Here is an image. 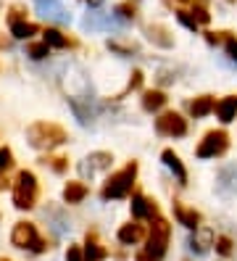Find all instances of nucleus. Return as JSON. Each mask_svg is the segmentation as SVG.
<instances>
[{"instance_id":"7ed1b4c3","label":"nucleus","mask_w":237,"mask_h":261,"mask_svg":"<svg viewBox=\"0 0 237 261\" xmlns=\"http://www.w3.org/2000/svg\"><path fill=\"white\" fill-rule=\"evenodd\" d=\"M35 203H37V177L27 172V169H21L13 182V206L21 211H29V208H35Z\"/></svg>"},{"instance_id":"20e7f679","label":"nucleus","mask_w":237,"mask_h":261,"mask_svg":"<svg viewBox=\"0 0 237 261\" xmlns=\"http://www.w3.org/2000/svg\"><path fill=\"white\" fill-rule=\"evenodd\" d=\"M150 222H153V224H150V232H148V245H145V251L161 261V258L166 256L169 240H171V224H169L164 217H153Z\"/></svg>"},{"instance_id":"4468645a","label":"nucleus","mask_w":237,"mask_h":261,"mask_svg":"<svg viewBox=\"0 0 237 261\" xmlns=\"http://www.w3.org/2000/svg\"><path fill=\"white\" fill-rule=\"evenodd\" d=\"M216 116L224 121V124H229V121H234L237 119V95H227V98H221L219 103H216Z\"/></svg>"},{"instance_id":"cd10ccee","label":"nucleus","mask_w":237,"mask_h":261,"mask_svg":"<svg viewBox=\"0 0 237 261\" xmlns=\"http://www.w3.org/2000/svg\"><path fill=\"white\" fill-rule=\"evenodd\" d=\"M11 166H13V153H11V148H0V174L8 172Z\"/></svg>"},{"instance_id":"5701e85b","label":"nucleus","mask_w":237,"mask_h":261,"mask_svg":"<svg viewBox=\"0 0 237 261\" xmlns=\"http://www.w3.org/2000/svg\"><path fill=\"white\" fill-rule=\"evenodd\" d=\"M27 53H29L32 58H35V61H42V58L50 56V45H47L45 40H42V42H32L29 48H27Z\"/></svg>"},{"instance_id":"a878e982","label":"nucleus","mask_w":237,"mask_h":261,"mask_svg":"<svg viewBox=\"0 0 237 261\" xmlns=\"http://www.w3.org/2000/svg\"><path fill=\"white\" fill-rule=\"evenodd\" d=\"M214 245H216V253H221V256H232V238H227V235H219L216 240H214Z\"/></svg>"},{"instance_id":"473e14b6","label":"nucleus","mask_w":237,"mask_h":261,"mask_svg":"<svg viewBox=\"0 0 237 261\" xmlns=\"http://www.w3.org/2000/svg\"><path fill=\"white\" fill-rule=\"evenodd\" d=\"M229 35L232 32H208V35H205V40H208L211 45H219V42H227Z\"/></svg>"},{"instance_id":"f3484780","label":"nucleus","mask_w":237,"mask_h":261,"mask_svg":"<svg viewBox=\"0 0 237 261\" xmlns=\"http://www.w3.org/2000/svg\"><path fill=\"white\" fill-rule=\"evenodd\" d=\"M87 198V185L85 182H66V188H63V201L66 203H82Z\"/></svg>"},{"instance_id":"393cba45","label":"nucleus","mask_w":237,"mask_h":261,"mask_svg":"<svg viewBox=\"0 0 237 261\" xmlns=\"http://www.w3.org/2000/svg\"><path fill=\"white\" fill-rule=\"evenodd\" d=\"M114 13H119V19H124V21H132V19L137 16V8H135L132 0H126V3H119V6L114 8Z\"/></svg>"},{"instance_id":"6e6552de","label":"nucleus","mask_w":237,"mask_h":261,"mask_svg":"<svg viewBox=\"0 0 237 261\" xmlns=\"http://www.w3.org/2000/svg\"><path fill=\"white\" fill-rule=\"evenodd\" d=\"M37 6V13L40 16H45L47 21H56V24H69V11L66 6L61 3V0H35Z\"/></svg>"},{"instance_id":"1a4fd4ad","label":"nucleus","mask_w":237,"mask_h":261,"mask_svg":"<svg viewBox=\"0 0 237 261\" xmlns=\"http://www.w3.org/2000/svg\"><path fill=\"white\" fill-rule=\"evenodd\" d=\"M174 217H177V222H179L182 227H187V229H198L200 222H203L200 211L190 208V206H185V203H179V201H174Z\"/></svg>"},{"instance_id":"b1692460","label":"nucleus","mask_w":237,"mask_h":261,"mask_svg":"<svg viewBox=\"0 0 237 261\" xmlns=\"http://www.w3.org/2000/svg\"><path fill=\"white\" fill-rule=\"evenodd\" d=\"M108 50H116L121 56H132V53H137V45L135 42H121V40H108Z\"/></svg>"},{"instance_id":"7c9ffc66","label":"nucleus","mask_w":237,"mask_h":261,"mask_svg":"<svg viewBox=\"0 0 237 261\" xmlns=\"http://www.w3.org/2000/svg\"><path fill=\"white\" fill-rule=\"evenodd\" d=\"M66 261H85V251L79 248V245H69V251H66Z\"/></svg>"},{"instance_id":"9b49d317","label":"nucleus","mask_w":237,"mask_h":261,"mask_svg":"<svg viewBox=\"0 0 237 261\" xmlns=\"http://www.w3.org/2000/svg\"><path fill=\"white\" fill-rule=\"evenodd\" d=\"M111 161H114V156H111V153H106V150L90 153V156L85 159V164H82V172L92 177V174L103 172V169H108V166H111Z\"/></svg>"},{"instance_id":"412c9836","label":"nucleus","mask_w":237,"mask_h":261,"mask_svg":"<svg viewBox=\"0 0 237 261\" xmlns=\"http://www.w3.org/2000/svg\"><path fill=\"white\" fill-rule=\"evenodd\" d=\"M11 35L19 40H27L32 35H37V24H32L27 19H16V21H11Z\"/></svg>"},{"instance_id":"2eb2a0df","label":"nucleus","mask_w":237,"mask_h":261,"mask_svg":"<svg viewBox=\"0 0 237 261\" xmlns=\"http://www.w3.org/2000/svg\"><path fill=\"white\" fill-rule=\"evenodd\" d=\"M161 161L171 169V172L174 174H177V179L182 182V185H185V182H187V169H185V164H182V159L177 156V153H174L171 148H166L164 153H161Z\"/></svg>"},{"instance_id":"dca6fc26","label":"nucleus","mask_w":237,"mask_h":261,"mask_svg":"<svg viewBox=\"0 0 237 261\" xmlns=\"http://www.w3.org/2000/svg\"><path fill=\"white\" fill-rule=\"evenodd\" d=\"M166 93L164 90H145L142 93V109L145 111H161L164 106H166Z\"/></svg>"},{"instance_id":"c756f323","label":"nucleus","mask_w":237,"mask_h":261,"mask_svg":"<svg viewBox=\"0 0 237 261\" xmlns=\"http://www.w3.org/2000/svg\"><path fill=\"white\" fill-rule=\"evenodd\" d=\"M169 6H190V8H198V6H203V8H208V0H166Z\"/></svg>"},{"instance_id":"c9c22d12","label":"nucleus","mask_w":237,"mask_h":261,"mask_svg":"<svg viewBox=\"0 0 237 261\" xmlns=\"http://www.w3.org/2000/svg\"><path fill=\"white\" fill-rule=\"evenodd\" d=\"M82 3H87V6H92V8H95V6H100L103 0H82Z\"/></svg>"},{"instance_id":"aec40b11","label":"nucleus","mask_w":237,"mask_h":261,"mask_svg":"<svg viewBox=\"0 0 237 261\" xmlns=\"http://www.w3.org/2000/svg\"><path fill=\"white\" fill-rule=\"evenodd\" d=\"M142 235H145V229H142V224H124L119 229V240L124 245H135L142 240Z\"/></svg>"},{"instance_id":"c85d7f7f","label":"nucleus","mask_w":237,"mask_h":261,"mask_svg":"<svg viewBox=\"0 0 237 261\" xmlns=\"http://www.w3.org/2000/svg\"><path fill=\"white\" fill-rule=\"evenodd\" d=\"M42 164H50L53 166V172H66V166H69V159H63V156H50V159H45Z\"/></svg>"},{"instance_id":"e433bc0d","label":"nucleus","mask_w":237,"mask_h":261,"mask_svg":"<svg viewBox=\"0 0 237 261\" xmlns=\"http://www.w3.org/2000/svg\"><path fill=\"white\" fill-rule=\"evenodd\" d=\"M0 261H11V258H0Z\"/></svg>"},{"instance_id":"4c0bfd02","label":"nucleus","mask_w":237,"mask_h":261,"mask_svg":"<svg viewBox=\"0 0 237 261\" xmlns=\"http://www.w3.org/2000/svg\"><path fill=\"white\" fill-rule=\"evenodd\" d=\"M229 3H232V0H229Z\"/></svg>"},{"instance_id":"423d86ee","label":"nucleus","mask_w":237,"mask_h":261,"mask_svg":"<svg viewBox=\"0 0 237 261\" xmlns=\"http://www.w3.org/2000/svg\"><path fill=\"white\" fill-rule=\"evenodd\" d=\"M229 148V135L224 129H211L203 135V140L198 143L195 156L198 159H216V156H224Z\"/></svg>"},{"instance_id":"72a5a7b5","label":"nucleus","mask_w":237,"mask_h":261,"mask_svg":"<svg viewBox=\"0 0 237 261\" xmlns=\"http://www.w3.org/2000/svg\"><path fill=\"white\" fill-rule=\"evenodd\" d=\"M224 48H227V56H229L232 61H237V40H234L232 35L227 37V42H224Z\"/></svg>"},{"instance_id":"4be33fe9","label":"nucleus","mask_w":237,"mask_h":261,"mask_svg":"<svg viewBox=\"0 0 237 261\" xmlns=\"http://www.w3.org/2000/svg\"><path fill=\"white\" fill-rule=\"evenodd\" d=\"M45 42L50 45V48H74V40L61 35L58 29H45Z\"/></svg>"},{"instance_id":"f03ea898","label":"nucleus","mask_w":237,"mask_h":261,"mask_svg":"<svg viewBox=\"0 0 237 261\" xmlns=\"http://www.w3.org/2000/svg\"><path fill=\"white\" fill-rule=\"evenodd\" d=\"M27 140L37 150H53V148L66 143V129L61 124H56V121H35L27 129Z\"/></svg>"},{"instance_id":"2f4dec72","label":"nucleus","mask_w":237,"mask_h":261,"mask_svg":"<svg viewBox=\"0 0 237 261\" xmlns=\"http://www.w3.org/2000/svg\"><path fill=\"white\" fill-rule=\"evenodd\" d=\"M140 85H142V71H140V69H135V71H132V80H129V85H126V90H124V95L129 93V90H137Z\"/></svg>"},{"instance_id":"f704fd0d","label":"nucleus","mask_w":237,"mask_h":261,"mask_svg":"<svg viewBox=\"0 0 237 261\" xmlns=\"http://www.w3.org/2000/svg\"><path fill=\"white\" fill-rule=\"evenodd\" d=\"M135 261H158V258H155V256H150L148 251H142V253H137V256H135Z\"/></svg>"},{"instance_id":"0eeeda50","label":"nucleus","mask_w":237,"mask_h":261,"mask_svg":"<svg viewBox=\"0 0 237 261\" xmlns=\"http://www.w3.org/2000/svg\"><path fill=\"white\" fill-rule=\"evenodd\" d=\"M155 132L164 137H185L187 135V119L177 111H164L155 119Z\"/></svg>"},{"instance_id":"f8f14e48","label":"nucleus","mask_w":237,"mask_h":261,"mask_svg":"<svg viewBox=\"0 0 237 261\" xmlns=\"http://www.w3.org/2000/svg\"><path fill=\"white\" fill-rule=\"evenodd\" d=\"M142 32H145V37L153 45H158V48H171V45H174V37H171V32L164 24H145Z\"/></svg>"},{"instance_id":"a211bd4d","label":"nucleus","mask_w":237,"mask_h":261,"mask_svg":"<svg viewBox=\"0 0 237 261\" xmlns=\"http://www.w3.org/2000/svg\"><path fill=\"white\" fill-rule=\"evenodd\" d=\"M214 109H216V100H214V95H200V98H195L193 103H190V114H193L195 119L208 116Z\"/></svg>"},{"instance_id":"6ab92c4d","label":"nucleus","mask_w":237,"mask_h":261,"mask_svg":"<svg viewBox=\"0 0 237 261\" xmlns=\"http://www.w3.org/2000/svg\"><path fill=\"white\" fill-rule=\"evenodd\" d=\"M106 256H108V251L98 243L95 232H90V235H87V243H85V261H103Z\"/></svg>"},{"instance_id":"39448f33","label":"nucleus","mask_w":237,"mask_h":261,"mask_svg":"<svg viewBox=\"0 0 237 261\" xmlns=\"http://www.w3.org/2000/svg\"><path fill=\"white\" fill-rule=\"evenodd\" d=\"M11 243L16 245V248H21V251H32V253H42L47 245L45 240L40 238L37 232V227L32 224V222H19L13 227V232H11Z\"/></svg>"},{"instance_id":"bb28decb","label":"nucleus","mask_w":237,"mask_h":261,"mask_svg":"<svg viewBox=\"0 0 237 261\" xmlns=\"http://www.w3.org/2000/svg\"><path fill=\"white\" fill-rule=\"evenodd\" d=\"M177 19H179L187 29H193V32H198V27H200V24H198V19H195V16H193V13H190L187 8H179V11H177Z\"/></svg>"},{"instance_id":"ddd939ff","label":"nucleus","mask_w":237,"mask_h":261,"mask_svg":"<svg viewBox=\"0 0 237 261\" xmlns=\"http://www.w3.org/2000/svg\"><path fill=\"white\" fill-rule=\"evenodd\" d=\"M211 245H214V232H211V229L208 227H198L195 229V235L193 238H190V248H193L195 253H208L211 251Z\"/></svg>"},{"instance_id":"f257e3e1","label":"nucleus","mask_w":237,"mask_h":261,"mask_svg":"<svg viewBox=\"0 0 237 261\" xmlns=\"http://www.w3.org/2000/svg\"><path fill=\"white\" fill-rule=\"evenodd\" d=\"M135 179H137V161H129L124 169H119V172H114L106 179L100 198L103 201H121V198H129L132 188H135Z\"/></svg>"},{"instance_id":"9d476101","label":"nucleus","mask_w":237,"mask_h":261,"mask_svg":"<svg viewBox=\"0 0 237 261\" xmlns=\"http://www.w3.org/2000/svg\"><path fill=\"white\" fill-rule=\"evenodd\" d=\"M132 217L135 219H153V217H158V206H155V201H150L148 195H135L132 198Z\"/></svg>"}]
</instances>
